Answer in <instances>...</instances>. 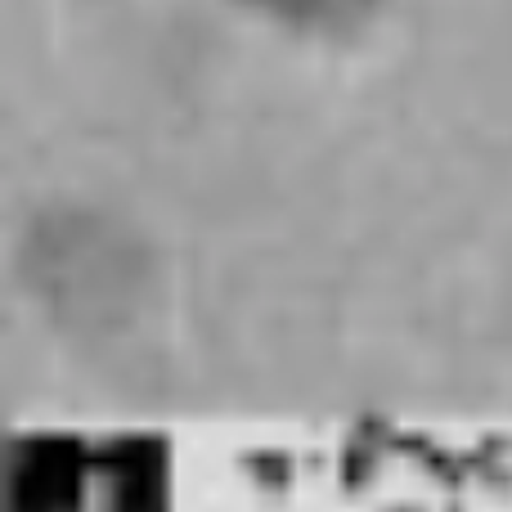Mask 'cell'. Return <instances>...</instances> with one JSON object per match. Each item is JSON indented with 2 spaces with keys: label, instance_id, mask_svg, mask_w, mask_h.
<instances>
[{
  "label": "cell",
  "instance_id": "6da1fadb",
  "mask_svg": "<svg viewBox=\"0 0 512 512\" xmlns=\"http://www.w3.org/2000/svg\"><path fill=\"white\" fill-rule=\"evenodd\" d=\"M248 5L306 32H337V27L360 23L378 0H248Z\"/></svg>",
  "mask_w": 512,
  "mask_h": 512
}]
</instances>
